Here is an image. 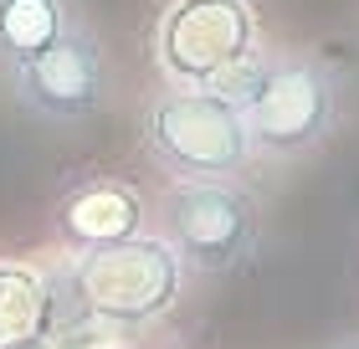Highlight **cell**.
<instances>
[{
    "mask_svg": "<svg viewBox=\"0 0 359 349\" xmlns=\"http://www.w3.org/2000/svg\"><path fill=\"white\" fill-rule=\"evenodd\" d=\"M231 98L241 103L252 149L267 159L308 154L339 124L334 77L313 57H298V52H262L231 82Z\"/></svg>",
    "mask_w": 359,
    "mask_h": 349,
    "instance_id": "1",
    "label": "cell"
},
{
    "mask_svg": "<svg viewBox=\"0 0 359 349\" xmlns=\"http://www.w3.org/2000/svg\"><path fill=\"white\" fill-rule=\"evenodd\" d=\"M67 293L108 329H139L154 324L180 303L185 288V262L175 257L165 237H123L108 246H83L67 268L57 272Z\"/></svg>",
    "mask_w": 359,
    "mask_h": 349,
    "instance_id": "2",
    "label": "cell"
},
{
    "mask_svg": "<svg viewBox=\"0 0 359 349\" xmlns=\"http://www.w3.org/2000/svg\"><path fill=\"white\" fill-rule=\"evenodd\" d=\"M144 154L170 180H241L257 149L226 88H170L144 113Z\"/></svg>",
    "mask_w": 359,
    "mask_h": 349,
    "instance_id": "3",
    "label": "cell"
},
{
    "mask_svg": "<svg viewBox=\"0 0 359 349\" xmlns=\"http://www.w3.org/2000/svg\"><path fill=\"white\" fill-rule=\"evenodd\" d=\"M262 57L252 0H170L154 26V67L170 88H226Z\"/></svg>",
    "mask_w": 359,
    "mask_h": 349,
    "instance_id": "4",
    "label": "cell"
},
{
    "mask_svg": "<svg viewBox=\"0 0 359 349\" xmlns=\"http://www.w3.org/2000/svg\"><path fill=\"white\" fill-rule=\"evenodd\" d=\"M262 211L236 180H170L165 190V242L185 272L226 277L257 252Z\"/></svg>",
    "mask_w": 359,
    "mask_h": 349,
    "instance_id": "5",
    "label": "cell"
},
{
    "mask_svg": "<svg viewBox=\"0 0 359 349\" xmlns=\"http://www.w3.org/2000/svg\"><path fill=\"white\" fill-rule=\"evenodd\" d=\"M15 82V98L31 119L41 124H88L113 93V72H108V52L83 21H72V31L62 41H52L46 52Z\"/></svg>",
    "mask_w": 359,
    "mask_h": 349,
    "instance_id": "6",
    "label": "cell"
},
{
    "mask_svg": "<svg viewBox=\"0 0 359 349\" xmlns=\"http://www.w3.org/2000/svg\"><path fill=\"white\" fill-rule=\"evenodd\" d=\"M144 231V201L134 185L113 175H88L72 180L67 190L57 195V237L67 246H108L123 237H139Z\"/></svg>",
    "mask_w": 359,
    "mask_h": 349,
    "instance_id": "7",
    "label": "cell"
},
{
    "mask_svg": "<svg viewBox=\"0 0 359 349\" xmlns=\"http://www.w3.org/2000/svg\"><path fill=\"white\" fill-rule=\"evenodd\" d=\"M72 0H0V72L21 77L52 41L72 31Z\"/></svg>",
    "mask_w": 359,
    "mask_h": 349,
    "instance_id": "8",
    "label": "cell"
},
{
    "mask_svg": "<svg viewBox=\"0 0 359 349\" xmlns=\"http://www.w3.org/2000/svg\"><path fill=\"white\" fill-rule=\"evenodd\" d=\"M46 334V277L26 262H0V344Z\"/></svg>",
    "mask_w": 359,
    "mask_h": 349,
    "instance_id": "9",
    "label": "cell"
},
{
    "mask_svg": "<svg viewBox=\"0 0 359 349\" xmlns=\"http://www.w3.org/2000/svg\"><path fill=\"white\" fill-rule=\"evenodd\" d=\"M0 349H57L46 334H31V339H11V344H0Z\"/></svg>",
    "mask_w": 359,
    "mask_h": 349,
    "instance_id": "10",
    "label": "cell"
},
{
    "mask_svg": "<svg viewBox=\"0 0 359 349\" xmlns=\"http://www.w3.org/2000/svg\"><path fill=\"white\" fill-rule=\"evenodd\" d=\"M329 349H359V334H349V339H339V344H329Z\"/></svg>",
    "mask_w": 359,
    "mask_h": 349,
    "instance_id": "11",
    "label": "cell"
},
{
    "mask_svg": "<svg viewBox=\"0 0 359 349\" xmlns=\"http://www.w3.org/2000/svg\"><path fill=\"white\" fill-rule=\"evenodd\" d=\"M93 349H113V344H93Z\"/></svg>",
    "mask_w": 359,
    "mask_h": 349,
    "instance_id": "12",
    "label": "cell"
}]
</instances>
